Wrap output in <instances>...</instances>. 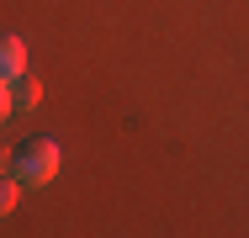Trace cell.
Here are the masks:
<instances>
[{"mask_svg": "<svg viewBox=\"0 0 249 238\" xmlns=\"http://www.w3.org/2000/svg\"><path fill=\"white\" fill-rule=\"evenodd\" d=\"M11 85H16V111H37V101H43V80H37L32 69H27L21 80H11Z\"/></svg>", "mask_w": 249, "mask_h": 238, "instance_id": "3957f363", "label": "cell"}, {"mask_svg": "<svg viewBox=\"0 0 249 238\" xmlns=\"http://www.w3.org/2000/svg\"><path fill=\"white\" fill-rule=\"evenodd\" d=\"M11 117H16V85L0 80V122H11Z\"/></svg>", "mask_w": 249, "mask_h": 238, "instance_id": "5b68a950", "label": "cell"}, {"mask_svg": "<svg viewBox=\"0 0 249 238\" xmlns=\"http://www.w3.org/2000/svg\"><path fill=\"white\" fill-rule=\"evenodd\" d=\"M11 159H16V153H11V148H0V175H11Z\"/></svg>", "mask_w": 249, "mask_h": 238, "instance_id": "8992f818", "label": "cell"}, {"mask_svg": "<svg viewBox=\"0 0 249 238\" xmlns=\"http://www.w3.org/2000/svg\"><path fill=\"white\" fill-rule=\"evenodd\" d=\"M32 53H27V43L16 37V32H0V80H21L32 64H27Z\"/></svg>", "mask_w": 249, "mask_h": 238, "instance_id": "7a4b0ae2", "label": "cell"}, {"mask_svg": "<svg viewBox=\"0 0 249 238\" xmlns=\"http://www.w3.org/2000/svg\"><path fill=\"white\" fill-rule=\"evenodd\" d=\"M16 196H21V180H16V175H0V217L16 206Z\"/></svg>", "mask_w": 249, "mask_h": 238, "instance_id": "277c9868", "label": "cell"}, {"mask_svg": "<svg viewBox=\"0 0 249 238\" xmlns=\"http://www.w3.org/2000/svg\"><path fill=\"white\" fill-rule=\"evenodd\" d=\"M58 164H64V153H58L53 138H27L16 148V159H11V175L21 186H53L58 180Z\"/></svg>", "mask_w": 249, "mask_h": 238, "instance_id": "6da1fadb", "label": "cell"}]
</instances>
